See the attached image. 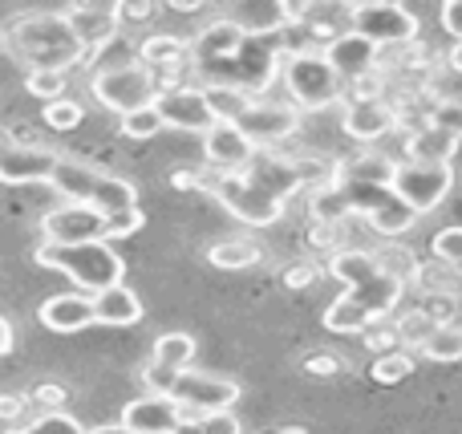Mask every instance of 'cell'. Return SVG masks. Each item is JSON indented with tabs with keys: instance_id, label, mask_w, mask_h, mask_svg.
<instances>
[{
	"instance_id": "1",
	"label": "cell",
	"mask_w": 462,
	"mask_h": 434,
	"mask_svg": "<svg viewBox=\"0 0 462 434\" xmlns=\"http://www.w3.org/2000/svg\"><path fill=\"white\" fill-rule=\"evenodd\" d=\"M284 65V49L276 37H255L231 16L211 21L191 41V69L199 73V86H227L255 97L276 81Z\"/></svg>"
},
{
	"instance_id": "2",
	"label": "cell",
	"mask_w": 462,
	"mask_h": 434,
	"mask_svg": "<svg viewBox=\"0 0 462 434\" xmlns=\"http://www.w3.org/2000/svg\"><path fill=\"white\" fill-rule=\"evenodd\" d=\"M5 45L13 57H21L32 69H61L69 73V65L86 61V49L73 37V29L65 24L61 13H29L16 16L5 29Z\"/></svg>"
},
{
	"instance_id": "3",
	"label": "cell",
	"mask_w": 462,
	"mask_h": 434,
	"mask_svg": "<svg viewBox=\"0 0 462 434\" xmlns=\"http://www.w3.org/2000/svg\"><path fill=\"white\" fill-rule=\"evenodd\" d=\"M41 268H53V272H65L78 289L86 292H102V289H114V284H126V260L110 248L106 240L97 244H49L41 240L37 252H32Z\"/></svg>"
},
{
	"instance_id": "4",
	"label": "cell",
	"mask_w": 462,
	"mask_h": 434,
	"mask_svg": "<svg viewBox=\"0 0 462 434\" xmlns=\"http://www.w3.org/2000/svg\"><path fill=\"white\" fill-rule=\"evenodd\" d=\"M328 272L349 289V297L357 300L361 309L374 313V321H385V317L398 309L402 292H406V284L385 272L374 252H361V248H337L333 256H328Z\"/></svg>"
},
{
	"instance_id": "5",
	"label": "cell",
	"mask_w": 462,
	"mask_h": 434,
	"mask_svg": "<svg viewBox=\"0 0 462 434\" xmlns=\"http://www.w3.org/2000/svg\"><path fill=\"white\" fill-rule=\"evenodd\" d=\"M284 86L300 114L325 110V106L345 97V81L337 78V69L317 49H292V53H284Z\"/></svg>"
},
{
	"instance_id": "6",
	"label": "cell",
	"mask_w": 462,
	"mask_h": 434,
	"mask_svg": "<svg viewBox=\"0 0 462 434\" xmlns=\"http://www.w3.org/2000/svg\"><path fill=\"white\" fill-rule=\"evenodd\" d=\"M89 94H94L106 110H114L122 118V114L154 106V97H159V78H154V69H146L143 61L106 65V69H97L94 78H89Z\"/></svg>"
},
{
	"instance_id": "7",
	"label": "cell",
	"mask_w": 462,
	"mask_h": 434,
	"mask_svg": "<svg viewBox=\"0 0 462 434\" xmlns=\"http://www.w3.org/2000/svg\"><path fill=\"white\" fill-rule=\"evenodd\" d=\"M349 32L374 41L377 49L385 45H410L418 37V16L390 0H369V5H349Z\"/></svg>"
},
{
	"instance_id": "8",
	"label": "cell",
	"mask_w": 462,
	"mask_h": 434,
	"mask_svg": "<svg viewBox=\"0 0 462 434\" xmlns=\"http://www.w3.org/2000/svg\"><path fill=\"white\" fill-rule=\"evenodd\" d=\"M208 191L224 203L239 224H252V227L276 224V219L284 216V208H288V203L263 195L260 187H252L244 175H216V179H208Z\"/></svg>"
},
{
	"instance_id": "9",
	"label": "cell",
	"mask_w": 462,
	"mask_h": 434,
	"mask_svg": "<svg viewBox=\"0 0 462 434\" xmlns=\"http://www.w3.org/2000/svg\"><path fill=\"white\" fill-rule=\"evenodd\" d=\"M175 406L187 419H203V414H224L239 402V382L219 378V374H203V370H187L179 374L175 386Z\"/></svg>"
},
{
	"instance_id": "10",
	"label": "cell",
	"mask_w": 462,
	"mask_h": 434,
	"mask_svg": "<svg viewBox=\"0 0 462 434\" xmlns=\"http://www.w3.org/2000/svg\"><path fill=\"white\" fill-rule=\"evenodd\" d=\"M450 183H455V167H430V162H398V175H393V191L414 216L439 208L450 195Z\"/></svg>"
},
{
	"instance_id": "11",
	"label": "cell",
	"mask_w": 462,
	"mask_h": 434,
	"mask_svg": "<svg viewBox=\"0 0 462 434\" xmlns=\"http://www.w3.org/2000/svg\"><path fill=\"white\" fill-rule=\"evenodd\" d=\"M154 110H159L162 126L171 130H191V134H208L216 126V114H211V102H208V89L203 86H175V89H162L154 97Z\"/></svg>"
},
{
	"instance_id": "12",
	"label": "cell",
	"mask_w": 462,
	"mask_h": 434,
	"mask_svg": "<svg viewBox=\"0 0 462 434\" xmlns=\"http://www.w3.org/2000/svg\"><path fill=\"white\" fill-rule=\"evenodd\" d=\"M260 154V146L236 126V122H216V126L203 134V159L216 175H247Z\"/></svg>"
},
{
	"instance_id": "13",
	"label": "cell",
	"mask_w": 462,
	"mask_h": 434,
	"mask_svg": "<svg viewBox=\"0 0 462 434\" xmlns=\"http://www.w3.org/2000/svg\"><path fill=\"white\" fill-rule=\"evenodd\" d=\"M138 61H143L146 69H154V78H159V94L162 89L187 86L183 73L191 69V41L175 37V32H151V37L138 45Z\"/></svg>"
},
{
	"instance_id": "14",
	"label": "cell",
	"mask_w": 462,
	"mask_h": 434,
	"mask_svg": "<svg viewBox=\"0 0 462 434\" xmlns=\"http://www.w3.org/2000/svg\"><path fill=\"white\" fill-rule=\"evenodd\" d=\"M57 167V154L45 146L16 143L13 134H0V183H49Z\"/></svg>"
},
{
	"instance_id": "15",
	"label": "cell",
	"mask_w": 462,
	"mask_h": 434,
	"mask_svg": "<svg viewBox=\"0 0 462 434\" xmlns=\"http://www.w3.org/2000/svg\"><path fill=\"white\" fill-rule=\"evenodd\" d=\"M41 232L49 244H97L106 240V216L94 208H81V203H61L41 219Z\"/></svg>"
},
{
	"instance_id": "16",
	"label": "cell",
	"mask_w": 462,
	"mask_h": 434,
	"mask_svg": "<svg viewBox=\"0 0 462 434\" xmlns=\"http://www.w3.org/2000/svg\"><path fill=\"white\" fill-rule=\"evenodd\" d=\"M236 126L263 151V146L284 143V138L296 134V126H300V110H296L292 102H252L236 118Z\"/></svg>"
},
{
	"instance_id": "17",
	"label": "cell",
	"mask_w": 462,
	"mask_h": 434,
	"mask_svg": "<svg viewBox=\"0 0 462 434\" xmlns=\"http://www.w3.org/2000/svg\"><path fill=\"white\" fill-rule=\"evenodd\" d=\"M183 422H187V414L175 406V398L143 394V398L122 406L118 430L122 434H179Z\"/></svg>"
},
{
	"instance_id": "18",
	"label": "cell",
	"mask_w": 462,
	"mask_h": 434,
	"mask_svg": "<svg viewBox=\"0 0 462 434\" xmlns=\"http://www.w3.org/2000/svg\"><path fill=\"white\" fill-rule=\"evenodd\" d=\"M320 53H325V61L337 69V78L353 86V81H361V78H369V73H377V53H382V49H377L374 41L357 37V32H341V37L328 41Z\"/></svg>"
},
{
	"instance_id": "19",
	"label": "cell",
	"mask_w": 462,
	"mask_h": 434,
	"mask_svg": "<svg viewBox=\"0 0 462 434\" xmlns=\"http://www.w3.org/2000/svg\"><path fill=\"white\" fill-rule=\"evenodd\" d=\"M402 122V110L390 106L385 97H374V102H345V114H341V130L357 143H377L385 138L393 126Z\"/></svg>"
},
{
	"instance_id": "20",
	"label": "cell",
	"mask_w": 462,
	"mask_h": 434,
	"mask_svg": "<svg viewBox=\"0 0 462 434\" xmlns=\"http://www.w3.org/2000/svg\"><path fill=\"white\" fill-rule=\"evenodd\" d=\"M65 24L73 29V37L81 41V49H86L89 57L102 53L106 45H110L114 37H118V16H114V8H94V5H69L65 8Z\"/></svg>"
},
{
	"instance_id": "21",
	"label": "cell",
	"mask_w": 462,
	"mask_h": 434,
	"mask_svg": "<svg viewBox=\"0 0 462 434\" xmlns=\"http://www.w3.org/2000/svg\"><path fill=\"white\" fill-rule=\"evenodd\" d=\"M102 175H106V171L89 167V162L69 159V154H57V167H53V179H49V187H53V191L61 195L65 203L94 208V191H97V183H102Z\"/></svg>"
},
{
	"instance_id": "22",
	"label": "cell",
	"mask_w": 462,
	"mask_h": 434,
	"mask_svg": "<svg viewBox=\"0 0 462 434\" xmlns=\"http://www.w3.org/2000/svg\"><path fill=\"white\" fill-rule=\"evenodd\" d=\"M41 325L49 333H81L94 325V297L89 292H57L41 305Z\"/></svg>"
},
{
	"instance_id": "23",
	"label": "cell",
	"mask_w": 462,
	"mask_h": 434,
	"mask_svg": "<svg viewBox=\"0 0 462 434\" xmlns=\"http://www.w3.org/2000/svg\"><path fill=\"white\" fill-rule=\"evenodd\" d=\"M138 321H143V300H138V292H130L126 284L94 292V325L130 329V325H138Z\"/></svg>"
},
{
	"instance_id": "24",
	"label": "cell",
	"mask_w": 462,
	"mask_h": 434,
	"mask_svg": "<svg viewBox=\"0 0 462 434\" xmlns=\"http://www.w3.org/2000/svg\"><path fill=\"white\" fill-rule=\"evenodd\" d=\"M458 138L455 134H447V130H439V126H418V130H410L406 134V159L410 162H430V167H450V159H455V151H458Z\"/></svg>"
},
{
	"instance_id": "25",
	"label": "cell",
	"mask_w": 462,
	"mask_h": 434,
	"mask_svg": "<svg viewBox=\"0 0 462 434\" xmlns=\"http://www.w3.org/2000/svg\"><path fill=\"white\" fill-rule=\"evenodd\" d=\"M208 260L224 272H239V268H252L263 260V248L252 240V235H227V240L211 244L208 248Z\"/></svg>"
},
{
	"instance_id": "26",
	"label": "cell",
	"mask_w": 462,
	"mask_h": 434,
	"mask_svg": "<svg viewBox=\"0 0 462 434\" xmlns=\"http://www.w3.org/2000/svg\"><path fill=\"white\" fill-rule=\"evenodd\" d=\"M151 362L167 365V370H175V374L195 370V337H191V333H183V329L162 333V337L154 341V357H151Z\"/></svg>"
},
{
	"instance_id": "27",
	"label": "cell",
	"mask_w": 462,
	"mask_h": 434,
	"mask_svg": "<svg viewBox=\"0 0 462 434\" xmlns=\"http://www.w3.org/2000/svg\"><path fill=\"white\" fill-rule=\"evenodd\" d=\"M374 325H377L374 313H369V309H361L349 292H345V297H337L333 305L325 309V329L328 333H369Z\"/></svg>"
},
{
	"instance_id": "28",
	"label": "cell",
	"mask_w": 462,
	"mask_h": 434,
	"mask_svg": "<svg viewBox=\"0 0 462 434\" xmlns=\"http://www.w3.org/2000/svg\"><path fill=\"white\" fill-rule=\"evenodd\" d=\"M393 175H398V162L382 159V154H361V159L341 162V179H357V183L393 187Z\"/></svg>"
},
{
	"instance_id": "29",
	"label": "cell",
	"mask_w": 462,
	"mask_h": 434,
	"mask_svg": "<svg viewBox=\"0 0 462 434\" xmlns=\"http://www.w3.org/2000/svg\"><path fill=\"white\" fill-rule=\"evenodd\" d=\"M5 434H89V430L69 411H57V414H37L32 422H21V427H8Z\"/></svg>"
},
{
	"instance_id": "30",
	"label": "cell",
	"mask_w": 462,
	"mask_h": 434,
	"mask_svg": "<svg viewBox=\"0 0 462 434\" xmlns=\"http://www.w3.org/2000/svg\"><path fill=\"white\" fill-rule=\"evenodd\" d=\"M422 357H430V362H458L462 357V325H439V329H434V337L426 341L422 346Z\"/></svg>"
},
{
	"instance_id": "31",
	"label": "cell",
	"mask_w": 462,
	"mask_h": 434,
	"mask_svg": "<svg viewBox=\"0 0 462 434\" xmlns=\"http://www.w3.org/2000/svg\"><path fill=\"white\" fill-rule=\"evenodd\" d=\"M414 374V357H410V349H390V354H382L374 365H369V378L382 382V386H393V382L410 378Z\"/></svg>"
},
{
	"instance_id": "32",
	"label": "cell",
	"mask_w": 462,
	"mask_h": 434,
	"mask_svg": "<svg viewBox=\"0 0 462 434\" xmlns=\"http://www.w3.org/2000/svg\"><path fill=\"white\" fill-rule=\"evenodd\" d=\"M24 89H29L32 97H41V102H61L65 89H69V73L61 69H29V78H24Z\"/></svg>"
},
{
	"instance_id": "33",
	"label": "cell",
	"mask_w": 462,
	"mask_h": 434,
	"mask_svg": "<svg viewBox=\"0 0 462 434\" xmlns=\"http://www.w3.org/2000/svg\"><path fill=\"white\" fill-rule=\"evenodd\" d=\"M393 329H398V341H402L406 349H422L426 341L434 337L439 321H434V317L426 313V309H414V313H406L398 325H393Z\"/></svg>"
},
{
	"instance_id": "34",
	"label": "cell",
	"mask_w": 462,
	"mask_h": 434,
	"mask_svg": "<svg viewBox=\"0 0 462 434\" xmlns=\"http://www.w3.org/2000/svg\"><path fill=\"white\" fill-rule=\"evenodd\" d=\"M208 89V102H211V114H216L219 122H236L239 114L247 110V106L255 102V97L239 94V89H227V86H203Z\"/></svg>"
},
{
	"instance_id": "35",
	"label": "cell",
	"mask_w": 462,
	"mask_h": 434,
	"mask_svg": "<svg viewBox=\"0 0 462 434\" xmlns=\"http://www.w3.org/2000/svg\"><path fill=\"white\" fill-rule=\"evenodd\" d=\"M122 134L126 138H134V143H143V138H154L159 130H167L162 126V118H159V110L154 106H146V110H134V114H122Z\"/></svg>"
},
{
	"instance_id": "36",
	"label": "cell",
	"mask_w": 462,
	"mask_h": 434,
	"mask_svg": "<svg viewBox=\"0 0 462 434\" xmlns=\"http://www.w3.org/2000/svg\"><path fill=\"white\" fill-rule=\"evenodd\" d=\"M138 382H143L146 394L171 398V394H175V386H179V374H175V370H167V365H159V362H146V365H143V374H138Z\"/></svg>"
},
{
	"instance_id": "37",
	"label": "cell",
	"mask_w": 462,
	"mask_h": 434,
	"mask_svg": "<svg viewBox=\"0 0 462 434\" xmlns=\"http://www.w3.org/2000/svg\"><path fill=\"white\" fill-rule=\"evenodd\" d=\"M426 122L439 130H447V134H455L462 143V102H455V97H447V102H434L430 114H426Z\"/></svg>"
},
{
	"instance_id": "38",
	"label": "cell",
	"mask_w": 462,
	"mask_h": 434,
	"mask_svg": "<svg viewBox=\"0 0 462 434\" xmlns=\"http://www.w3.org/2000/svg\"><path fill=\"white\" fill-rule=\"evenodd\" d=\"M430 252L442 260V264H450L462 272V227H442V232L434 235Z\"/></svg>"
},
{
	"instance_id": "39",
	"label": "cell",
	"mask_w": 462,
	"mask_h": 434,
	"mask_svg": "<svg viewBox=\"0 0 462 434\" xmlns=\"http://www.w3.org/2000/svg\"><path fill=\"white\" fill-rule=\"evenodd\" d=\"M81 118H86V110H81L73 97H61V102L45 106V122L53 130H73V126H81Z\"/></svg>"
},
{
	"instance_id": "40",
	"label": "cell",
	"mask_w": 462,
	"mask_h": 434,
	"mask_svg": "<svg viewBox=\"0 0 462 434\" xmlns=\"http://www.w3.org/2000/svg\"><path fill=\"white\" fill-rule=\"evenodd\" d=\"M65 398H69V390H65L61 382H41L29 394V402L37 406L41 414H57V411H65Z\"/></svg>"
},
{
	"instance_id": "41",
	"label": "cell",
	"mask_w": 462,
	"mask_h": 434,
	"mask_svg": "<svg viewBox=\"0 0 462 434\" xmlns=\"http://www.w3.org/2000/svg\"><path fill=\"white\" fill-rule=\"evenodd\" d=\"M143 224H146L143 208L126 211V216H114V219H106V240H126V235H134Z\"/></svg>"
},
{
	"instance_id": "42",
	"label": "cell",
	"mask_w": 462,
	"mask_h": 434,
	"mask_svg": "<svg viewBox=\"0 0 462 434\" xmlns=\"http://www.w3.org/2000/svg\"><path fill=\"white\" fill-rule=\"evenodd\" d=\"M29 394H21V390H13V394H0V422H16L21 427L24 411H29Z\"/></svg>"
},
{
	"instance_id": "43",
	"label": "cell",
	"mask_w": 462,
	"mask_h": 434,
	"mask_svg": "<svg viewBox=\"0 0 462 434\" xmlns=\"http://www.w3.org/2000/svg\"><path fill=\"white\" fill-rule=\"evenodd\" d=\"M199 430L203 434H244V427H239V419L231 411H224V414H203Z\"/></svg>"
},
{
	"instance_id": "44",
	"label": "cell",
	"mask_w": 462,
	"mask_h": 434,
	"mask_svg": "<svg viewBox=\"0 0 462 434\" xmlns=\"http://www.w3.org/2000/svg\"><path fill=\"white\" fill-rule=\"evenodd\" d=\"M312 281H317V264H312V260H300V264L284 268V289L300 292V289H309Z\"/></svg>"
},
{
	"instance_id": "45",
	"label": "cell",
	"mask_w": 462,
	"mask_h": 434,
	"mask_svg": "<svg viewBox=\"0 0 462 434\" xmlns=\"http://www.w3.org/2000/svg\"><path fill=\"white\" fill-rule=\"evenodd\" d=\"M341 357L337 354H309L304 357V374H317V378H333V374H341Z\"/></svg>"
},
{
	"instance_id": "46",
	"label": "cell",
	"mask_w": 462,
	"mask_h": 434,
	"mask_svg": "<svg viewBox=\"0 0 462 434\" xmlns=\"http://www.w3.org/2000/svg\"><path fill=\"white\" fill-rule=\"evenodd\" d=\"M114 16L122 21H151L154 16V5H138V0H122V5H114Z\"/></svg>"
},
{
	"instance_id": "47",
	"label": "cell",
	"mask_w": 462,
	"mask_h": 434,
	"mask_svg": "<svg viewBox=\"0 0 462 434\" xmlns=\"http://www.w3.org/2000/svg\"><path fill=\"white\" fill-rule=\"evenodd\" d=\"M442 29L455 41H462V0H447V5H442Z\"/></svg>"
},
{
	"instance_id": "48",
	"label": "cell",
	"mask_w": 462,
	"mask_h": 434,
	"mask_svg": "<svg viewBox=\"0 0 462 434\" xmlns=\"http://www.w3.org/2000/svg\"><path fill=\"white\" fill-rule=\"evenodd\" d=\"M312 244H317V248H333L337 244V227L333 224H312V235H309ZM337 252V248H333Z\"/></svg>"
},
{
	"instance_id": "49",
	"label": "cell",
	"mask_w": 462,
	"mask_h": 434,
	"mask_svg": "<svg viewBox=\"0 0 462 434\" xmlns=\"http://www.w3.org/2000/svg\"><path fill=\"white\" fill-rule=\"evenodd\" d=\"M175 187H208V175H195V171H175Z\"/></svg>"
},
{
	"instance_id": "50",
	"label": "cell",
	"mask_w": 462,
	"mask_h": 434,
	"mask_svg": "<svg viewBox=\"0 0 462 434\" xmlns=\"http://www.w3.org/2000/svg\"><path fill=\"white\" fill-rule=\"evenodd\" d=\"M8 349H13V325H8L5 317H0V357H5Z\"/></svg>"
},
{
	"instance_id": "51",
	"label": "cell",
	"mask_w": 462,
	"mask_h": 434,
	"mask_svg": "<svg viewBox=\"0 0 462 434\" xmlns=\"http://www.w3.org/2000/svg\"><path fill=\"white\" fill-rule=\"evenodd\" d=\"M171 8H175V13H199V0H171Z\"/></svg>"
},
{
	"instance_id": "52",
	"label": "cell",
	"mask_w": 462,
	"mask_h": 434,
	"mask_svg": "<svg viewBox=\"0 0 462 434\" xmlns=\"http://www.w3.org/2000/svg\"><path fill=\"white\" fill-rule=\"evenodd\" d=\"M450 65H455V73H462V41H455V49H450V57H447Z\"/></svg>"
},
{
	"instance_id": "53",
	"label": "cell",
	"mask_w": 462,
	"mask_h": 434,
	"mask_svg": "<svg viewBox=\"0 0 462 434\" xmlns=\"http://www.w3.org/2000/svg\"><path fill=\"white\" fill-rule=\"evenodd\" d=\"M260 434H309V430H300V427H268V430H260Z\"/></svg>"
},
{
	"instance_id": "54",
	"label": "cell",
	"mask_w": 462,
	"mask_h": 434,
	"mask_svg": "<svg viewBox=\"0 0 462 434\" xmlns=\"http://www.w3.org/2000/svg\"><path fill=\"white\" fill-rule=\"evenodd\" d=\"M94 434H122V430H94Z\"/></svg>"
}]
</instances>
